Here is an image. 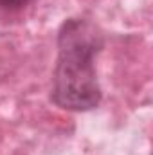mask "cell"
I'll use <instances>...</instances> for the list:
<instances>
[{
  "label": "cell",
  "instance_id": "cell-1",
  "mask_svg": "<svg viewBox=\"0 0 153 155\" xmlns=\"http://www.w3.org/2000/svg\"><path fill=\"white\" fill-rule=\"evenodd\" d=\"M103 36L85 18H69L58 35V60L52 81V101L60 108L85 112L101 103L96 56Z\"/></svg>",
  "mask_w": 153,
  "mask_h": 155
},
{
  "label": "cell",
  "instance_id": "cell-2",
  "mask_svg": "<svg viewBox=\"0 0 153 155\" xmlns=\"http://www.w3.org/2000/svg\"><path fill=\"white\" fill-rule=\"evenodd\" d=\"M27 4H29V0H0V7L2 9H11V11L20 9Z\"/></svg>",
  "mask_w": 153,
  "mask_h": 155
}]
</instances>
